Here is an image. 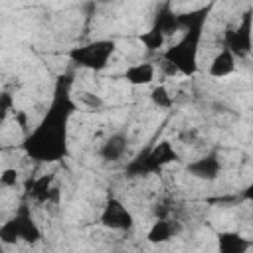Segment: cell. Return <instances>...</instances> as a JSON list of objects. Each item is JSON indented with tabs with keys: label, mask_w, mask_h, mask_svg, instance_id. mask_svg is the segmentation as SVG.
Here are the masks:
<instances>
[{
	"label": "cell",
	"mask_w": 253,
	"mask_h": 253,
	"mask_svg": "<svg viewBox=\"0 0 253 253\" xmlns=\"http://www.w3.org/2000/svg\"><path fill=\"white\" fill-rule=\"evenodd\" d=\"M71 85V73H61L55 79L51 101L45 113L22 140L24 154L34 162L55 164L69 156V123L77 111Z\"/></svg>",
	"instance_id": "1"
},
{
	"label": "cell",
	"mask_w": 253,
	"mask_h": 253,
	"mask_svg": "<svg viewBox=\"0 0 253 253\" xmlns=\"http://www.w3.org/2000/svg\"><path fill=\"white\" fill-rule=\"evenodd\" d=\"M211 4L178 14V22H180V40L176 43H172L170 47H166L162 51V59L170 61L176 71L184 77H194L200 69L198 65V55H200V43L204 38V28L210 16Z\"/></svg>",
	"instance_id": "2"
},
{
	"label": "cell",
	"mask_w": 253,
	"mask_h": 253,
	"mask_svg": "<svg viewBox=\"0 0 253 253\" xmlns=\"http://www.w3.org/2000/svg\"><path fill=\"white\" fill-rule=\"evenodd\" d=\"M178 160V150L170 140H160L152 146H146L142 152H138L132 160L126 162L125 174L128 178H142L162 172L170 162Z\"/></svg>",
	"instance_id": "3"
},
{
	"label": "cell",
	"mask_w": 253,
	"mask_h": 253,
	"mask_svg": "<svg viewBox=\"0 0 253 253\" xmlns=\"http://www.w3.org/2000/svg\"><path fill=\"white\" fill-rule=\"evenodd\" d=\"M40 239H42V229L36 223L32 215V208L26 202H22L16 213L0 225V243L4 245H16L18 241L34 245Z\"/></svg>",
	"instance_id": "4"
},
{
	"label": "cell",
	"mask_w": 253,
	"mask_h": 253,
	"mask_svg": "<svg viewBox=\"0 0 253 253\" xmlns=\"http://www.w3.org/2000/svg\"><path fill=\"white\" fill-rule=\"evenodd\" d=\"M115 49H117L115 40H109V38L93 40V42L71 47L67 51V59L77 67H83L89 71H103L109 65L111 57L115 55Z\"/></svg>",
	"instance_id": "5"
},
{
	"label": "cell",
	"mask_w": 253,
	"mask_h": 253,
	"mask_svg": "<svg viewBox=\"0 0 253 253\" xmlns=\"http://www.w3.org/2000/svg\"><path fill=\"white\" fill-rule=\"evenodd\" d=\"M223 47H227L237 59L251 53V10H245L241 14L237 26L223 32Z\"/></svg>",
	"instance_id": "6"
},
{
	"label": "cell",
	"mask_w": 253,
	"mask_h": 253,
	"mask_svg": "<svg viewBox=\"0 0 253 253\" xmlns=\"http://www.w3.org/2000/svg\"><path fill=\"white\" fill-rule=\"evenodd\" d=\"M99 223L111 231H130L134 227V217L119 198L109 196L99 213Z\"/></svg>",
	"instance_id": "7"
},
{
	"label": "cell",
	"mask_w": 253,
	"mask_h": 253,
	"mask_svg": "<svg viewBox=\"0 0 253 253\" xmlns=\"http://www.w3.org/2000/svg\"><path fill=\"white\" fill-rule=\"evenodd\" d=\"M221 168H223V164H221L219 154L210 152V154H204V156L188 162L186 172L192 178H198V180H204V182H213L221 174Z\"/></svg>",
	"instance_id": "8"
},
{
	"label": "cell",
	"mask_w": 253,
	"mask_h": 253,
	"mask_svg": "<svg viewBox=\"0 0 253 253\" xmlns=\"http://www.w3.org/2000/svg\"><path fill=\"white\" fill-rule=\"evenodd\" d=\"M53 174H43L40 178H34L28 182V198L36 204H49L59 200V190L53 186Z\"/></svg>",
	"instance_id": "9"
},
{
	"label": "cell",
	"mask_w": 253,
	"mask_h": 253,
	"mask_svg": "<svg viewBox=\"0 0 253 253\" xmlns=\"http://www.w3.org/2000/svg\"><path fill=\"white\" fill-rule=\"evenodd\" d=\"M152 28H156L160 34H164V38L168 40L170 36L180 32V22H178V12L172 8L170 0L162 2L158 6V10L154 12L152 18Z\"/></svg>",
	"instance_id": "10"
},
{
	"label": "cell",
	"mask_w": 253,
	"mask_h": 253,
	"mask_svg": "<svg viewBox=\"0 0 253 253\" xmlns=\"http://www.w3.org/2000/svg\"><path fill=\"white\" fill-rule=\"evenodd\" d=\"M128 148V136L125 132H113L107 136L99 148V156L105 162H119Z\"/></svg>",
	"instance_id": "11"
},
{
	"label": "cell",
	"mask_w": 253,
	"mask_h": 253,
	"mask_svg": "<svg viewBox=\"0 0 253 253\" xmlns=\"http://www.w3.org/2000/svg\"><path fill=\"white\" fill-rule=\"evenodd\" d=\"M156 75V65L152 61H138L132 63L125 69V81L134 85V87H142V85H150L154 81Z\"/></svg>",
	"instance_id": "12"
},
{
	"label": "cell",
	"mask_w": 253,
	"mask_h": 253,
	"mask_svg": "<svg viewBox=\"0 0 253 253\" xmlns=\"http://www.w3.org/2000/svg\"><path fill=\"white\" fill-rule=\"evenodd\" d=\"M235 67H237V57H235L227 47H221V49L215 53V57L211 59V63H210V67H208V73H210L211 77L221 79V77L231 75V73L235 71Z\"/></svg>",
	"instance_id": "13"
},
{
	"label": "cell",
	"mask_w": 253,
	"mask_h": 253,
	"mask_svg": "<svg viewBox=\"0 0 253 253\" xmlns=\"http://www.w3.org/2000/svg\"><path fill=\"white\" fill-rule=\"evenodd\" d=\"M176 233H178V227H176V223L172 219H168V217H156L152 221V225L148 227V231H146V239L150 243L158 245V243L170 241Z\"/></svg>",
	"instance_id": "14"
},
{
	"label": "cell",
	"mask_w": 253,
	"mask_h": 253,
	"mask_svg": "<svg viewBox=\"0 0 253 253\" xmlns=\"http://www.w3.org/2000/svg\"><path fill=\"white\" fill-rule=\"evenodd\" d=\"M217 249L221 253H247L251 249V241L237 231H219Z\"/></svg>",
	"instance_id": "15"
},
{
	"label": "cell",
	"mask_w": 253,
	"mask_h": 253,
	"mask_svg": "<svg viewBox=\"0 0 253 253\" xmlns=\"http://www.w3.org/2000/svg\"><path fill=\"white\" fill-rule=\"evenodd\" d=\"M138 42L144 45L146 51L156 53V51H162V47H164V43H166V38H164V34H160L156 28L150 26L148 32H142V34L138 36Z\"/></svg>",
	"instance_id": "16"
},
{
	"label": "cell",
	"mask_w": 253,
	"mask_h": 253,
	"mask_svg": "<svg viewBox=\"0 0 253 253\" xmlns=\"http://www.w3.org/2000/svg\"><path fill=\"white\" fill-rule=\"evenodd\" d=\"M150 101L154 107L158 109H170L174 105V97L170 95V91L164 87V85H156L152 91H150Z\"/></svg>",
	"instance_id": "17"
},
{
	"label": "cell",
	"mask_w": 253,
	"mask_h": 253,
	"mask_svg": "<svg viewBox=\"0 0 253 253\" xmlns=\"http://www.w3.org/2000/svg\"><path fill=\"white\" fill-rule=\"evenodd\" d=\"M14 111V97L8 91H0V125L6 121V117Z\"/></svg>",
	"instance_id": "18"
},
{
	"label": "cell",
	"mask_w": 253,
	"mask_h": 253,
	"mask_svg": "<svg viewBox=\"0 0 253 253\" xmlns=\"http://www.w3.org/2000/svg\"><path fill=\"white\" fill-rule=\"evenodd\" d=\"M18 180H20V172L16 168H6L0 174V186L2 188H14L18 184Z\"/></svg>",
	"instance_id": "19"
},
{
	"label": "cell",
	"mask_w": 253,
	"mask_h": 253,
	"mask_svg": "<svg viewBox=\"0 0 253 253\" xmlns=\"http://www.w3.org/2000/svg\"><path fill=\"white\" fill-rule=\"evenodd\" d=\"M158 67L162 69V73L164 75H170V77H174V75H178V71H176V67L170 63V61H166V59H162L160 57V61H158Z\"/></svg>",
	"instance_id": "20"
},
{
	"label": "cell",
	"mask_w": 253,
	"mask_h": 253,
	"mask_svg": "<svg viewBox=\"0 0 253 253\" xmlns=\"http://www.w3.org/2000/svg\"><path fill=\"white\" fill-rule=\"evenodd\" d=\"M0 251H2V243H0Z\"/></svg>",
	"instance_id": "21"
}]
</instances>
